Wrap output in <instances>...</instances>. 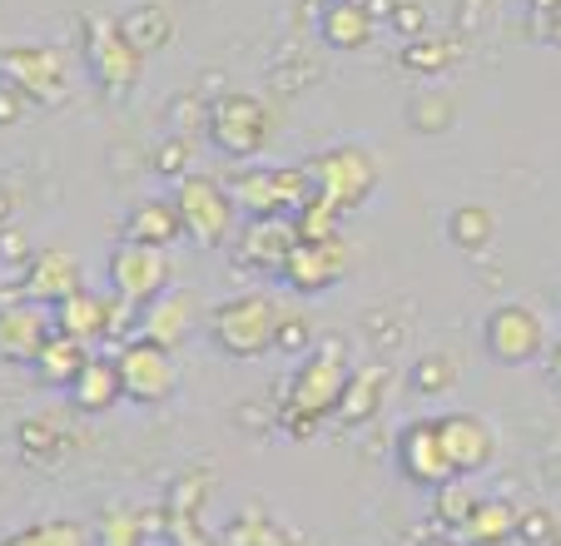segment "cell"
I'll list each match as a JSON object with an SVG mask.
<instances>
[{"label":"cell","mask_w":561,"mask_h":546,"mask_svg":"<svg viewBox=\"0 0 561 546\" xmlns=\"http://www.w3.org/2000/svg\"><path fill=\"white\" fill-rule=\"evenodd\" d=\"M382 393H388V368H378V363H368V368H358V373L348 368V383H343L339 402H333V418L368 422L373 412L382 408Z\"/></svg>","instance_id":"cell-22"},{"label":"cell","mask_w":561,"mask_h":546,"mask_svg":"<svg viewBox=\"0 0 561 546\" xmlns=\"http://www.w3.org/2000/svg\"><path fill=\"white\" fill-rule=\"evenodd\" d=\"M85 60H90V75L105 84L110 95H129L145 55L125 41V31H119L115 21H90L85 25Z\"/></svg>","instance_id":"cell-11"},{"label":"cell","mask_w":561,"mask_h":546,"mask_svg":"<svg viewBox=\"0 0 561 546\" xmlns=\"http://www.w3.org/2000/svg\"><path fill=\"white\" fill-rule=\"evenodd\" d=\"M0 80L15 84L35 105H65L70 100V65H65L60 50H45V45L0 50Z\"/></svg>","instance_id":"cell-7"},{"label":"cell","mask_w":561,"mask_h":546,"mask_svg":"<svg viewBox=\"0 0 561 546\" xmlns=\"http://www.w3.org/2000/svg\"><path fill=\"white\" fill-rule=\"evenodd\" d=\"M11 204H15L11 194H0V219H5V224H11Z\"/></svg>","instance_id":"cell-38"},{"label":"cell","mask_w":561,"mask_h":546,"mask_svg":"<svg viewBox=\"0 0 561 546\" xmlns=\"http://www.w3.org/2000/svg\"><path fill=\"white\" fill-rule=\"evenodd\" d=\"M457 532H462V542H472V546H502L507 536H517V507L497 502V497H492V502L477 497V507L467 512V522L457 526Z\"/></svg>","instance_id":"cell-23"},{"label":"cell","mask_w":561,"mask_h":546,"mask_svg":"<svg viewBox=\"0 0 561 546\" xmlns=\"http://www.w3.org/2000/svg\"><path fill=\"white\" fill-rule=\"evenodd\" d=\"M298 243V224L294 214H254V219L239 229V249L233 259L254 273H284V259Z\"/></svg>","instance_id":"cell-12"},{"label":"cell","mask_w":561,"mask_h":546,"mask_svg":"<svg viewBox=\"0 0 561 546\" xmlns=\"http://www.w3.org/2000/svg\"><path fill=\"white\" fill-rule=\"evenodd\" d=\"M0 546H95V542H90V532L80 522H35L11 532Z\"/></svg>","instance_id":"cell-27"},{"label":"cell","mask_w":561,"mask_h":546,"mask_svg":"<svg viewBox=\"0 0 561 546\" xmlns=\"http://www.w3.org/2000/svg\"><path fill=\"white\" fill-rule=\"evenodd\" d=\"M75 398V408L80 412H110L125 393H119V373H115V357H85V368L75 373V383L65 388Z\"/></svg>","instance_id":"cell-21"},{"label":"cell","mask_w":561,"mask_h":546,"mask_svg":"<svg viewBox=\"0 0 561 546\" xmlns=\"http://www.w3.org/2000/svg\"><path fill=\"white\" fill-rule=\"evenodd\" d=\"M268 129H274V115H268V105L259 95L229 90V95H219L209 105V139L229 159H254L268 145Z\"/></svg>","instance_id":"cell-5"},{"label":"cell","mask_w":561,"mask_h":546,"mask_svg":"<svg viewBox=\"0 0 561 546\" xmlns=\"http://www.w3.org/2000/svg\"><path fill=\"white\" fill-rule=\"evenodd\" d=\"M174 209H180L184 239L204 243V249L229 243L233 224H239V209H233L229 190H224L219 179H209V174H184L180 194H174Z\"/></svg>","instance_id":"cell-4"},{"label":"cell","mask_w":561,"mask_h":546,"mask_svg":"<svg viewBox=\"0 0 561 546\" xmlns=\"http://www.w3.org/2000/svg\"><path fill=\"white\" fill-rule=\"evenodd\" d=\"M353 269L348 243L333 234V239H298L294 253L284 259V278L294 294H329L333 284H343Z\"/></svg>","instance_id":"cell-10"},{"label":"cell","mask_w":561,"mask_h":546,"mask_svg":"<svg viewBox=\"0 0 561 546\" xmlns=\"http://www.w3.org/2000/svg\"><path fill=\"white\" fill-rule=\"evenodd\" d=\"M25 110V95L15 90V84H0V125H15Z\"/></svg>","instance_id":"cell-35"},{"label":"cell","mask_w":561,"mask_h":546,"mask_svg":"<svg viewBox=\"0 0 561 546\" xmlns=\"http://www.w3.org/2000/svg\"><path fill=\"white\" fill-rule=\"evenodd\" d=\"M547 348V323H541L531 308L522 304H502L492 308L488 318V353L497 357V363H531V357Z\"/></svg>","instance_id":"cell-13"},{"label":"cell","mask_w":561,"mask_h":546,"mask_svg":"<svg viewBox=\"0 0 561 546\" xmlns=\"http://www.w3.org/2000/svg\"><path fill=\"white\" fill-rule=\"evenodd\" d=\"M308 184H313L318 200H329L333 209L348 214L353 204H363L378 184V159L358 145H339V149H323L318 159H308Z\"/></svg>","instance_id":"cell-3"},{"label":"cell","mask_w":561,"mask_h":546,"mask_svg":"<svg viewBox=\"0 0 561 546\" xmlns=\"http://www.w3.org/2000/svg\"><path fill=\"white\" fill-rule=\"evenodd\" d=\"M115 25H119V31H125V41L135 45L139 55H149L159 41H170V31H174V25H170V15L159 11V5H139V11L119 15Z\"/></svg>","instance_id":"cell-26"},{"label":"cell","mask_w":561,"mask_h":546,"mask_svg":"<svg viewBox=\"0 0 561 546\" xmlns=\"http://www.w3.org/2000/svg\"><path fill=\"white\" fill-rule=\"evenodd\" d=\"M95 546H145V516H139L135 507H110V512L100 516Z\"/></svg>","instance_id":"cell-28"},{"label":"cell","mask_w":561,"mask_h":546,"mask_svg":"<svg viewBox=\"0 0 561 546\" xmlns=\"http://www.w3.org/2000/svg\"><path fill=\"white\" fill-rule=\"evenodd\" d=\"M115 373H119V393L129 402H164L174 388H180V368H174L170 348L149 343V338H129L115 353Z\"/></svg>","instance_id":"cell-8"},{"label":"cell","mask_w":561,"mask_h":546,"mask_svg":"<svg viewBox=\"0 0 561 546\" xmlns=\"http://www.w3.org/2000/svg\"><path fill=\"white\" fill-rule=\"evenodd\" d=\"M110 308H115V294L105 298L80 284L60 304H50V323H55V333H70L80 343H100V338H110Z\"/></svg>","instance_id":"cell-19"},{"label":"cell","mask_w":561,"mask_h":546,"mask_svg":"<svg viewBox=\"0 0 561 546\" xmlns=\"http://www.w3.org/2000/svg\"><path fill=\"white\" fill-rule=\"evenodd\" d=\"M209 333L229 357H264L278 338V304L268 294H233L209 314Z\"/></svg>","instance_id":"cell-2"},{"label":"cell","mask_w":561,"mask_h":546,"mask_svg":"<svg viewBox=\"0 0 561 546\" xmlns=\"http://www.w3.org/2000/svg\"><path fill=\"white\" fill-rule=\"evenodd\" d=\"M453 239L462 243V249H482V243L492 239V214L477 209V204H462V209L453 214Z\"/></svg>","instance_id":"cell-31"},{"label":"cell","mask_w":561,"mask_h":546,"mask_svg":"<svg viewBox=\"0 0 561 546\" xmlns=\"http://www.w3.org/2000/svg\"><path fill=\"white\" fill-rule=\"evenodd\" d=\"M294 224H298V239H333L339 224H343V209H333L329 200H318L313 194V200L294 214Z\"/></svg>","instance_id":"cell-30"},{"label":"cell","mask_w":561,"mask_h":546,"mask_svg":"<svg viewBox=\"0 0 561 546\" xmlns=\"http://www.w3.org/2000/svg\"><path fill=\"white\" fill-rule=\"evenodd\" d=\"M85 284V273H80V259L70 249H41L31 253V269L21 278V298H35V304H60L65 294Z\"/></svg>","instance_id":"cell-17"},{"label":"cell","mask_w":561,"mask_h":546,"mask_svg":"<svg viewBox=\"0 0 561 546\" xmlns=\"http://www.w3.org/2000/svg\"><path fill=\"white\" fill-rule=\"evenodd\" d=\"M453 383H457V357H453V353H427V357H417L413 388L423 393V398H437V393H447Z\"/></svg>","instance_id":"cell-29"},{"label":"cell","mask_w":561,"mask_h":546,"mask_svg":"<svg viewBox=\"0 0 561 546\" xmlns=\"http://www.w3.org/2000/svg\"><path fill=\"white\" fill-rule=\"evenodd\" d=\"M437 507H443V522H447V526H462L467 512L477 507V497L467 492L462 482H443V487H437Z\"/></svg>","instance_id":"cell-32"},{"label":"cell","mask_w":561,"mask_h":546,"mask_svg":"<svg viewBox=\"0 0 561 546\" xmlns=\"http://www.w3.org/2000/svg\"><path fill=\"white\" fill-rule=\"evenodd\" d=\"M85 357H90V343H80V338L55 333L50 328V338L41 343V353L31 357V368H35V378H41L45 388H70L75 373L85 368Z\"/></svg>","instance_id":"cell-20"},{"label":"cell","mask_w":561,"mask_h":546,"mask_svg":"<svg viewBox=\"0 0 561 546\" xmlns=\"http://www.w3.org/2000/svg\"><path fill=\"white\" fill-rule=\"evenodd\" d=\"M447 55H437V45L433 41H417L413 50H408V65H417V70H437Z\"/></svg>","instance_id":"cell-36"},{"label":"cell","mask_w":561,"mask_h":546,"mask_svg":"<svg viewBox=\"0 0 561 546\" xmlns=\"http://www.w3.org/2000/svg\"><path fill=\"white\" fill-rule=\"evenodd\" d=\"M343 383H348V363H343V348L339 343H323L298 363L294 383H288V402H284V428L294 437H308L318 422L333 412L339 402Z\"/></svg>","instance_id":"cell-1"},{"label":"cell","mask_w":561,"mask_h":546,"mask_svg":"<svg viewBox=\"0 0 561 546\" xmlns=\"http://www.w3.org/2000/svg\"><path fill=\"white\" fill-rule=\"evenodd\" d=\"M170 273H174V259L170 249H154V243H129L119 239V249L110 253V288L115 298L125 304H149L154 294L170 288Z\"/></svg>","instance_id":"cell-9"},{"label":"cell","mask_w":561,"mask_h":546,"mask_svg":"<svg viewBox=\"0 0 561 546\" xmlns=\"http://www.w3.org/2000/svg\"><path fill=\"white\" fill-rule=\"evenodd\" d=\"M323 41L333 45V50H363L373 35V15L368 5H358V0H333L329 11H323Z\"/></svg>","instance_id":"cell-25"},{"label":"cell","mask_w":561,"mask_h":546,"mask_svg":"<svg viewBox=\"0 0 561 546\" xmlns=\"http://www.w3.org/2000/svg\"><path fill=\"white\" fill-rule=\"evenodd\" d=\"M433 546H453V542H433Z\"/></svg>","instance_id":"cell-40"},{"label":"cell","mask_w":561,"mask_h":546,"mask_svg":"<svg viewBox=\"0 0 561 546\" xmlns=\"http://www.w3.org/2000/svg\"><path fill=\"white\" fill-rule=\"evenodd\" d=\"M437 442H443V457L457 477L482 473L492 463V428L472 412H447V418H433Z\"/></svg>","instance_id":"cell-14"},{"label":"cell","mask_w":561,"mask_h":546,"mask_svg":"<svg viewBox=\"0 0 561 546\" xmlns=\"http://www.w3.org/2000/svg\"><path fill=\"white\" fill-rule=\"evenodd\" d=\"M125 239L129 243H154V249H170L174 239H184V224H180L174 200L170 204H159V200L139 204V209L129 214V224H125Z\"/></svg>","instance_id":"cell-24"},{"label":"cell","mask_w":561,"mask_h":546,"mask_svg":"<svg viewBox=\"0 0 561 546\" xmlns=\"http://www.w3.org/2000/svg\"><path fill=\"white\" fill-rule=\"evenodd\" d=\"M531 11L537 15H561V0H531Z\"/></svg>","instance_id":"cell-37"},{"label":"cell","mask_w":561,"mask_h":546,"mask_svg":"<svg viewBox=\"0 0 561 546\" xmlns=\"http://www.w3.org/2000/svg\"><path fill=\"white\" fill-rule=\"evenodd\" d=\"M135 323H139V338L174 353L194 333V298L180 294V288H164V294H154L149 304L135 308Z\"/></svg>","instance_id":"cell-16"},{"label":"cell","mask_w":561,"mask_h":546,"mask_svg":"<svg viewBox=\"0 0 561 546\" xmlns=\"http://www.w3.org/2000/svg\"><path fill=\"white\" fill-rule=\"evenodd\" d=\"M233 200V209L254 214H298L313 200V184H308V169H244L233 174V184H224Z\"/></svg>","instance_id":"cell-6"},{"label":"cell","mask_w":561,"mask_h":546,"mask_svg":"<svg viewBox=\"0 0 561 546\" xmlns=\"http://www.w3.org/2000/svg\"><path fill=\"white\" fill-rule=\"evenodd\" d=\"M50 308L35 298H15L0 308V357L5 363H31L41 353V343L50 338Z\"/></svg>","instance_id":"cell-15"},{"label":"cell","mask_w":561,"mask_h":546,"mask_svg":"<svg viewBox=\"0 0 561 546\" xmlns=\"http://www.w3.org/2000/svg\"><path fill=\"white\" fill-rule=\"evenodd\" d=\"M274 348H288V353H304V348H313L308 318H298V314H278V338H274Z\"/></svg>","instance_id":"cell-33"},{"label":"cell","mask_w":561,"mask_h":546,"mask_svg":"<svg viewBox=\"0 0 561 546\" xmlns=\"http://www.w3.org/2000/svg\"><path fill=\"white\" fill-rule=\"evenodd\" d=\"M398 463H403V473H408V482H417V487H443V482H453V467H447V457H443V442H437V428H433V418L427 422H413V428H403V437H398Z\"/></svg>","instance_id":"cell-18"},{"label":"cell","mask_w":561,"mask_h":546,"mask_svg":"<svg viewBox=\"0 0 561 546\" xmlns=\"http://www.w3.org/2000/svg\"><path fill=\"white\" fill-rule=\"evenodd\" d=\"M447 120H453V110H447V100L427 95L423 105H417V129H443Z\"/></svg>","instance_id":"cell-34"},{"label":"cell","mask_w":561,"mask_h":546,"mask_svg":"<svg viewBox=\"0 0 561 546\" xmlns=\"http://www.w3.org/2000/svg\"><path fill=\"white\" fill-rule=\"evenodd\" d=\"M557 378H561V353H557Z\"/></svg>","instance_id":"cell-39"}]
</instances>
